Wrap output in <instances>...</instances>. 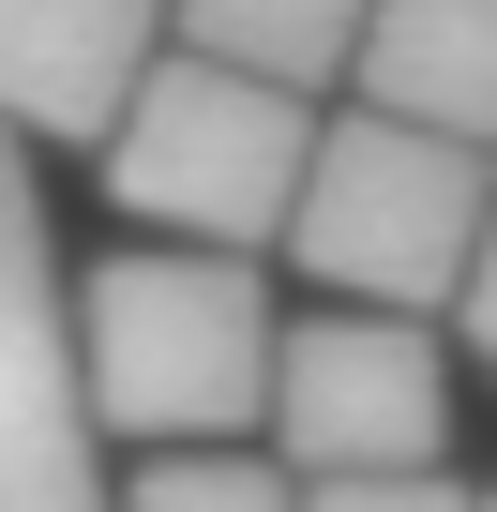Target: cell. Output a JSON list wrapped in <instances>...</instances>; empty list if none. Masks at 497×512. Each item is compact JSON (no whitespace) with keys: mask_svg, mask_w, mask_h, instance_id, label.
<instances>
[{"mask_svg":"<svg viewBox=\"0 0 497 512\" xmlns=\"http://www.w3.org/2000/svg\"><path fill=\"white\" fill-rule=\"evenodd\" d=\"M482 226H497V151L422 136V121H377V106H317L302 211H287L272 256L317 302H347V317H452Z\"/></svg>","mask_w":497,"mask_h":512,"instance_id":"2","label":"cell"},{"mask_svg":"<svg viewBox=\"0 0 497 512\" xmlns=\"http://www.w3.org/2000/svg\"><path fill=\"white\" fill-rule=\"evenodd\" d=\"M272 347H287V317H272L257 256L121 241L76 272V377H91V422L136 452H257Z\"/></svg>","mask_w":497,"mask_h":512,"instance_id":"1","label":"cell"},{"mask_svg":"<svg viewBox=\"0 0 497 512\" xmlns=\"http://www.w3.org/2000/svg\"><path fill=\"white\" fill-rule=\"evenodd\" d=\"M482 512H497V497H482Z\"/></svg>","mask_w":497,"mask_h":512,"instance_id":"12","label":"cell"},{"mask_svg":"<svg viewBox=\"0 0 497 512\" xmlns=\"http://www.w3.org/2000/svg\"><path fill=\"white\" fill-rule=\"evenodd\" d=\"M106 512H302V482L272 452H136V482Z\"/></svg>","mask_w":497,"mask_h":512,"instance_id":"9","label":"cell"},{"mask_svg":"<svg viewBox=\"0 0 497 512\" xmlns=\"http://www.w3.org/2000/svg\"><path fill=\"white\" fill-rule=\"evenodd\" d=\"M166 46L317 106V91L347 76V46H362V0H166Z\"/></svg>","mask_w":497,"mask_h":512,"instance_id":"8","label":"cell"},{"mask_svg":"<svg viewBox=\"0 0 497 512\" xmlns=\"http://www.w3.org/2000/svg\"><path fill=\"white\" fill-rule=\"evenodd\" d=\"M452 332H467V362H497V226H482V256H467V287H452Z\"/></svg>","mask_w":497,"mask_h":512,"instance_id":"11","label":"cell"},{"mask_svg":"<svg viewBox=\"0 0 497 512\" xmlns=\"http://www.w3.org/2000/svg\"><path fill=\"white\" fill-rule=\"evenodd\" d=\"M302 151H317V106L302 91H257L226 61H151V91L121 106L106 136V196L151 226V241H196V256H272L287 211H302Z\"/></svg>","mask_w":497,"mask_h":512,"instance_id":"3","label":"cell"},{"mask_svg":"<svg viewBox=\"0 0 497 512\" xmlns=\"http://www.w3.org/2000/svg\"><path fill=\"white\" fill-rule=\"evenodd\" d=\"M302 512H482L452 467H422V482H302Z\"/></svg>","mask_w":497,"mask_h":512,"instance_id":"10","label":"cell"},{"mask_svg":"<svg viewBox=\"0 0 497 512\" xmlns=\"http://www.w3.org/2000/svg\"><path fill=\"white\" fill-rule=\"evenodd\" d=\"M106 422L76 377V272L46 226V166L0 136V512H106Z\"/></svg>","mask_w":497,"mask_h":512,"instance_id":"5","label":"cell"},{"mask_svg":"<svg viewBox=\"0 0 497 512\" xmlns=\"http://www.w3.org/2000/svg\"><path fill=\"white\" fill-rule=\"evenodd\" d=\"M151 61H166V0H0V136L106 151Z\"/></svg>","mask_w":497,"mask_h":512,"instance_id":"6","label":"cell"},{"mask_svg":"<svg viewBox=\"0 0 497 512\" xmlns=\"http://www.w3.org/2000/svg\"><path fill=\"white\" fill-rule=\"evenodd\" d=\"M347 106L422 121L497 151V0H362V46H347Z\"/></svg>","mask_w":497,"mask_h":512,"instance_id":"7","label":"cell"},{"mask_svg":"<svg viewBox=\"0 0 497 512\" xmlns=\"http://www.w3.org/2000/svg\"><path fill=\"white\" fill-rule=\"evenodd\" d=\"M272 467L287 482H422L452 452V347L437 317H287L272 347Z\"/></svg>","mask_w":497,"mask_h":512,"instance_id":"4","label":"cell"}]
</instances>
